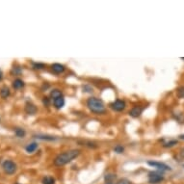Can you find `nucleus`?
<instances>
[{"mask_svg": "<svg viewBox=\"0 0 184 184\" xmlns=\"http://www.w3.org/2000/svg\"><path fill=\"white\" fill-rule=\"evenodd\" d=\"M50 102H51V99L48 97V96H45L42 97V104H44L45 106H49L50 105Z\"/></svg>", "mask_w": 184, "mask_h": 184, "instance_id": "obj_24", "label": "nucleus"}, {"mask_svg": "<svg viewBox=\"0 0 184 184\" xmlns=\"http://www.w3.org/2000/svg\"><path fill=\"white\" fill-rule=\"evenodd\" d=\"M36 138L39 139V140H42V141H50V142H52V141H56L58 139L57 137L49 136V135H38V136H36Z\"/></svg>", "mask_w": 184, "mask_h": 184, "instance_id": "obj_16", "label": "nucleus"}, {"mask_svg": "<svg viewBox=\"0 0 184 184\" xmlns=\"http://www.w3.org/2000/svg\"><path fill=\"white\" fill-rule=\"evenodd\" d=\"M148 165H149L152 168L157 169V171H160V172H168V171H172V168L167 165L163 162H158V161H153V160H149L148 161Z\"/></svg>", "mask_w": 184, "mask_h": 184, "instance_id": "obj_4", "label": "nucleus"}, {"mask_svg": "<svg viewBox=\"0 0 184 184\" xmlns=\"http://www.w3.org/2000/svg\"><path fill=\"white\" fill-rule=\"evenodd\" d=\"M60 96H64L61 90H59V89H53L52 91L50 92V99L53 100V99H55V98L60 97Z\"/></svg>", "mask_w": 184, "mask_h": 184, "instance_id": "obj_13", "label": "nucleus"}, {"mask_svg": "<svg viewBox=\"0 0 184 184\" xmlns=\"http://www.w3.org/2000/svg\"><path fill=\"white\" fill-rule=\"evenodd\" d=\"M25 112H26L28 115H35L37 113V107L34 105L32 102H30V101H27L26 102V104H25Z\"/></svg>", "mask_w": 184, "mask_h": 184, "instance_id": "obj_10", "label": "nucleus"}, {"mask_svg": "<svg viewBox=\"0 0 184 184\" xmlns=\"http://www.w3.org/2000/svg\"><path fill=\"white\" fill-rule=\"evenodd\" d=\"M177 96L179 98H184V86L179 87L177 90Z\"/></svg>", "mask_w": 184, "mask_h": 184, "instance_id": "obj_23", "label": "nucleus"}, {"mask_svg": "<svg viewBox=\"0 0 184 184\" xmlns=\"http://www.w3.org/2000/svg\"><path fill=\"white\" fill-rule=\"evenodd\" d=\"M38 148H39V144H38L37 142H32L25 147V151H26L28 153H32L34 151H36Z\"/></svg>", "mask_w": 184, "mask_h": 184, "instance_id": "obj_12", "label": "nucleus"}, {"mask_svg": "<svg viewBox=\"0 0 184 184\" xmlns=\"http://www.w3.org/2000/svg\"><path fill=\"white\" fill-rule=\"evenodd\" d=\"M52 101H53L54 107L57 110H61L63 107L65 106V104H66V100H65V97H64V96L57 97V98H55V99H53Z\"/></svg>", "mask_w": 184, "mask_h": 184, "instance_id": "obj_9", "label": "nucleus"}, {"mask_svg": "<svg viewBox=\"0 0 184 184\" xmlns=\"http://www.w3.org/2000/svg\"><path fill=\"white\" fill-rule=\"evenodd\" d=\"M2 168L7 174H14L16 172V164L11 160H5L2 163Z\"/></svg>", "mask_w": 184, "mask_h": 184, "instance_id": "obj_5", "label": "nucleus"}, {"mask_svg": "<svg viewBox=\"0 0 184 184\" xmlns=\"http://www.w3.org/2000/svg\"><path fill=\"white\" fill-rule=\"evenodd\" d=\"M15 134L16 137H19V138H24L25 135H26V132H25L24 129L22 128H15Z\"/></svg>", "mask_w": 184, "mask_h": 184, "instance_id": "obj_18", "label": "nucleus"}, {"mask_svg": "<svg viewBox=\"0 0 184 184\" xmlns=\"http://www.w3.org/2000/svg\"><path fill=\"white\" fill-rule=\"evenodd\" d=\"M13 88L16 89V90H19V89H21V88H23L24 87V82H23V80H21L19 78H16L15 79L14 81H13Z\"/></svg>", "mask_w": 184, "mask_h": 184, "instance_id": "obj_14", "label": "nucleus"}, {"mask_svg": "<svg viewBox=\"0 0 184 184\" xmlns=\"http://www.w3.org/2000/svg\"><path fill=\"white\" fill-rule=\"evenodd\" d=\"M83 145H86V147L90 148H97V145L95 144L93 142H91V141H87V142H84Z\"/></svg>", "mask_w": 184, "mask_h": 184, "instance_id": "obj_22", "label": "nucleus"}, {"mask_svg": "<svg viewBox=\"0 0 184 184\" xmlns=\"http://www.w3.org/2000/svg\"><path fill=\"white\" fill-rule=\"evenodd\" d=\"M10 93H11L10 89L7 86H3L1 89H0V96L4 98V99H6V98L10 96Z\"/></svg>", "mask_w": 184, "mask_h": 184, "instance_id": "obj_15", "label": "nucleus"}, {"mask_svg": "<svg viewBox=\"0 0 184 184\" xmlns=\"http://www.w3.org/2000/svg\"><path fill=\"white\" fill-rule=\"evenodd\" d=\"M117 178L116 174L108 173L104 175V183L105 184H115V180Z\"/></svg>", "mask_w": 184, "mask_h": 184, "instance_id": "obj_11", "label": "nucleus"}, {"mask_svg": "<svg viewBox=\"0 0 184 184\" xmlns=\"http://www.w3.org/2000/svg\"><path fill=\"white\" fill-rule=\"evenodd\" d=\"M117 184H132V182L126 178H122V179H119V180L117 182Z\"/></svg>", "mask_w": 184, "mask_h": 184, "instance_id": "obj_25", "label": "nucleus"}, {"mask_svg": "<svg viewBox=\"0 0 184 184\" xmlns=\"http://www.w3.org/2000/svg\"><path fill=\"white\" fill-rule=\"evenodd\" d=\"M164 174L160 171H152V172H149L148 175V180L149 184H160L164 181Z\"/></svg>", "mask_w": 184, "mask_h": 184, "instance_id": "obj_3", "label": "nucleus"}, {"mask_svg": "<svg viewBox=\"0 0 184 184\" xmlns=\"http://www.w3.org/2000/svg\"><path fill=\"white\" fill-rule=\"evenodd\" d=\"M177 144V140H170L169 142H167L163 145V147L164 148H172Z\"/></svg>", "mask_w": 184, "mask_h": 184, "instance_id": "obj_21", "label": "nucleus"}, {"mask_svg": "<svg viewBox=\"0 0 184 184\" xmlns=\"http://www.w3.org/2000/svg\"><path fill=\"white\" fill-rule=\"evenodd\" d=\"M113 151H114V152L118 153V154H122V153L125 152V147L122 145H115L114 147Z\"/></svg>", "mask_w": 184, "mask_h": 184, "instance_id": "obj_19", "label": "nucleus"}, {"mask_svg": "<svg viewBox=\"0 0 184 184\" xmlns=\"http://www.w3.org/2000/svg\"><path fill=\"white\" fill-rule=\"evenodd\" d=\"M86 104L88 109L96 115H103L106 112L104 102L96 96H90L87 99Z\"/></svg>", "mask_w": 184, "mask_h": 184, "instance_id": "obj_2", "label": "nucleus"}, {"mask_svg": "<svg viewBox=\"0 0 184 184\" xmlns=\"http://www.w3.org/2000/svg\"><path fill=\"white\" fill-rule=\"evenodd\" d=\"M55 182H56L55 178L53 177H50V175H46L42 180V184H55Z\"/></svg>", "mask_w": 184, "mask_h": 184, "instance_id": "obj_17", "label": "nucleus"}, {"mask_svg": "<svg viewBox=\"0 0 184 184\" xmlns=\"http://www.w3.org/2000/svg\"><path fill=\"white\" fill-rule=\"evenodd\" d=\"M178 138L180 139V140H184V134H182V135H179V136H178Z\"/></svg>", "mask_w": 184, "mask_h": 184, "instance_id": "obj_28", "label": "nucleus"}, {"mask_svg": "<svg viewBox=\"0 0 184 184\" xmlns=\"http://www.w3.org/2000/svg\"><path fill=\"white\" fill-rule=\"evenodd\" d=\"M33 68L34 70H44L45 68V64L44 63H38V62H34L32 64Z\"/></svg>", "mask_w": 184, "mask_h": 184, "instance_id": "obj_20", "label": "nucleus"}, {"mask_svg": "<svg viewBox=\"0 0 184 184\" xmlns=\"http://www.w3.org/2000/svg\"><path fill=\"white\" fill-rule=\"evenodd\" d=\"M143 111H144V107L137 105V106L132 107L128 114H129V116L132 118H139L141 115H142Z\"/></svg>", "mask_w": 184, "mask_h": 184, "instance_id": "obj_7", "label": "nucleus"}, {"mask_svg": "<svg viewBox=\"0 0 184 184\" xmlns=\"http://www.w3.org/2000/svg\"><path fill=\"white\" fill-rule=\"evenodd\" d=\"M16 184H19V183H16Z\"/></svg>", "mask_w": 184, "mask_h": 184, "instance_id": "obj_29", "label": "nucleus"}, {"mask_svg": "<svg viewBox=\"0 0 184 184\" xmlns=\"http://www.w3.org/2000/svg\"><path fill=\"white\" fill-rule=\"evenodd\" d=\"M79 149H70V151H64L54 158L53 164L56 167H63L68 163H70L72 160H74L75 158H77L80 155Z\"/></svg>", "mask_w": 184, "mask_h": 184, "instance_id": "obj_1", "label": "nucleus"}, {"mask_svg": "<svg viewBox=\"0 0 184 184\" xmlns=\"http://www.w3.org/2000/svg\"><path fill=\"white\" fill-rule=\"evenodd\" d=\"M3 78V72H2V70H0V80H1Z\"/></svg>", "mask_w": 184, "mask_h": 184, "instance_id": "obj_27", "label": "nucleus"}, {"mask_svg": "<svg viewBox=\"0 0 184 184\" xmlns=\"http://www.w3.org/2000/svg\"><path fill=\"white\" fill-rule=\"evenodd\" d=\"M51 70H52V72H54L55 74H61L63 72H65L66 67L60 63H54L51 65Z\"/></svg>", "mask_w": 184, "mask_h": 184, "instance_id": "obj_8", "label": "nucleus"}, {"mask_svg": "<svg viewBox=\"0 0 184 184\" xmlns=\"http://www.w3.org/2000/svg\"><path fill=\"white\" fill-rule=\"evenodd\" d=\"M179 156H180L182 159H184V148H182L179 151Z\"/></svg>", "mask_w": 184, "mask_h": 184, "instance_id": "obj_26", "label": "nucleus"}, {"mask_svg": "<svg viewBox=\"0 0 184 184\" xmlns=\"http://www.w3.org/2000/svg\"><path fill=\"white\" fill-rule=\"evenodd\" d=\"M104 184H105V183H104Z\"/></svg>", "mask_w": 184, "mask_h": 184, "instance_id": "obj_30", "label": "nucleus"}, {"mask_svg": "<svg viewBox=\"0 0 184 184\" xmlns=\"http://www.w3.org/2000/svg\"><path fill=\"white\" fill-rule=\"evenodd\" d=\"M110 108L115 112H122L123 110L126 108V103L125 100L122 99H116L114 100L112 103H110Z\"/></svg>", "mask_w": 184, "mask_h": 184, "instance_id": "obj_6", "label": "nucleus"}]
</instances>
